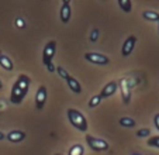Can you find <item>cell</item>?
Returning a JSON list of instances; mask_svg holds the SVG:
<instances>
[{
	"mask_svg": "<svg viewBox=\"0 0 159 155\" xmlns=\"http://www.w3.org/2000/svg\"><path fill=\"white\" fill-rule=\"evenodd\" d=\"M30 83L31 79L27 75H20L17 78V81L14 82L11 87V93H10V101L13 105H20L24 100V97L28 93V89H30Z\"/></svg>",
	"mask_w": 159,
	"mask_h": 155,
	"instance_id": "6da1fadb",
	"label": "cell"
},
{
	"mask_svg": "<svg viewBox=\"0 0 159 155\" xmlns=\"http://www.w3.org/2000/svg\"><path fill=\"white\" fill-rule=\"evenodd\" d=\"M66 113H68V119H69L70 124H72L76 130H79V131H82V133L87 131L89 124H87V120H86V117L83 116L82 111L76 110V109H68Z\"/></svg>",
	"mask_w": 159,
	"mask_h": 155,
	"instance_id": "7a4b0ae2",
	"label": "cell"
},
{
	"mask_svg": "<svg viewBox=\"0 0 159 155\" xmlns=\"http://www.w3.org/2000/svg\"><path fill=\"white\" fill-rule=\"evenodd\" d=\"M86 143H87V145L90 147L92 151H96V152L107 151V149L110 148V145H108V143L106 140L93 137V135H86Z\"/></svg>",
	"mask_w": 159,
	"mask_h": 155,
	"instance_id": "3957f363",
	"label": "cell"
},
{
	"mask_svg": "<svg viewBox=\"0 0 159 155\" xmlns=\"http://www.w3.org/2000/svg\"><path fill=\"white\" fill-rule=\"evenodd\" d=\"M55 52H57V41L51 40V41L47 42V45L44 47V51H42V63L45 66L52 63Z\"/></svg>",
	"mask_w": 159,
	"mask_h": 155,
	"instance_id": "277c9868",
	"label": "cell"
},
{
	"mask_svg": "<svg viewBox=\"0 0 159 155\" xmlns=\"http://www.w3.org/2000/svg\"><path fill=\"white\" fill-rule=\"evenodd\" d=\"M84 59L90 63H94V65H107V63H110L108 57L99 54V52H86L84 54Z\"/></svg>",
	"mask_w": 159,
	"mask_h": 155,
	"instance_id": "5b68a950",
	"label": "cell"
},
{
	"mask_svg": "<svg viewBox=\"0 0 159 155\" xmlns=\"http://www.w3.org/2000/svg\"><path fill=\"white\" fill-rule=\"evenodd\" d=\"M118 87L121 90V97H123L124 105H129V101H131V89H129L128 79L121 78L120 81H118Z\"/></svg>",
	"mask_w": 159,
	"mask_h": 155,
	"instance_id": "8992f818",
	"label": "cell"
},
{
	"mask_svg": "<svg viewBox=\"0 0 159 155\" xmlns=\"http://www.w3.org/2000/svg\"><path fill=\"white\" fill-rule=\"evenodd\" d=\"M72 17V9H70V0H63L61 4V10H59V18L61 23L68 24Z\"/></svg>",
	"mask_w": 159,
	"mask_h": 155,
	"instance_id": "52a82bcc",
	"label": "cell"
},
{
	"mask_svg": "<svg viewBox=\"0 0 159 155\" xmlns=\"http://www.w3.org/2000/svg\"><path fill=\"white\" fill-rule=\"evenodd\" d=\"M47 97H48V92H47V87L45 86H39L38 90H37L35 93V107L38 109V110H42L45 106V103H47Z\"/></svg>",
	"mask_w": 159,
	"mask_h": 155,
	"instance_id": "ba28073f",
	"label": "cell"
},
{
	"mask_svg": "<svg viewBox=\"0 0 159 155\" xmlns=\"http://www.w3.org/2000/svg\"><path fill=\"white\" fill-rule=\"evenodd\" d=\"M135 45H137V37L135 35L127 37L124 44H123V48H121V55H123V57H129L131 52L134 51Z\"/></svg>",
	"mask_w": 159,
	"mask_h": 155,
	"instance_id": "9c48e42d",
	"label": "cell"
},
{
	"mask_svg": "<svg viewBox=\"0 0 159 155\" xmlns=\"http://www.w3.org/2000/svg\"><path fill=\"white\" fill-rule=\"evenodd\" d=\"M117 90H118V83L116 81H110V82H107V83L103 86L102 92H100L99 95H100V97L102 99H107V97H110V96L114 95Z\"/></svg>",
	"mask_w": 159,
	"mask_h": 155,
	"instance_id": "30bf717a",
	"label": "cell"
},
{
	"mask_svg": "<svg viewBox=\"0 0 159 155\" xmlns=\"http://www.w3.org/2000/svg\"><path fill=\"white\" fill-rule=\"evenodd\" d=\"M25 133L21 131V130H13V131H10L9 134L6 135V138L10 141V143L13 144H17V143H21V141L25 140Z\"/></svg>",
	"mask_w": 159,
	"mask_h": 155,
	"instance_id": "8fae6325",
	"label": "cell"
},
{
	"mask_svg": "<svg viewBox=\"0 0 159 155\" xmlns=\"http://www.w3.org/2000/svg\"><path fill=\"white\" fill-rule=\"evenodd\" d=\"M65 81H66L68 87H69V90H72V92L76 93V95H80V93H82V86H80V82H79L78 79H75L73 76H70V75H69Z\"/></svg>",
	"mask_w": 159,
	"mask_h": 155,
	"instance_id": "7c38bea8",
	"label": "cell"
},
{
	"mask_svg": "<svg viewBox=\"0 0 159 155\" xmlns=\"http://www.w3.org/2000/svg\"><path fill=\"white\" fill-rule=\"evenodd\" d=\"M0 66H2L4 71H9V72L14 69V66H13V61L4 54L0 55Z\"/></svg>",
	"mask_w": 159,
	"mask_h": 155,
	"instance_id": "4fadbf2b",
	"label": "cell"
},
{
	"mask_svg": "<svg viewBox=\"0 0 159 155\" xmlns=\"http://www.w3.org/2000/svg\"><path fill=\"white\" fill-rule=\"evenodd\" d=\"M142 17L148 21H158L159 13L153 12V10H145V12H142Z\"/></svg>",
	"mask_w": 159,
	"mask_h": 155,
	"instance_id": "5bb4252c",
	"label": "cell"
},
{
	"mask_svg": "<svg viewBox=\"0 0 159 155\" xmlns=\"http://www.w3.org/2000/svg\"><path fill=\"white\" fill-rule=\"evenodd\" d=\"M120 125L121 127H127V128H132V127H135V120L134 119H131V117H121L120 119Z\"/></svg>",
	"mask_w": 159,
	"mask_h": 155,
	"instance_id": "9a60e30c",
	"label": "cell"
},
{
	"mask_svg": "<svg viewBox=\"0 0 159 155\" xmlns=\"http://www.w3.org/2000/svg\"><path fill=\"white\" fill-rule=\"evenodd\" d=\"M118 6L125 13H131V10H132V3L129 0H118Z\"/></svg>",
	"mask_w": 159,
	"mask_h": 155,
	"instance_id": "2e32d148",
	"label": "cell"
},
{
	"mask_svg": "<svg viewBox=\"0 0 159 155\" xmlns=\"http://www.w3.org/2000/svg\"><path fill=\"white\" fill-rule=\"evenodd\" d=\"M83 152H84L83 145H82V144H75L73 147H70L68 155H83Z\"/></svg>",
	"mask_w": 159,
	"mask_h": 155,
	"instance_id": "e0dca14e",
	"label": "cell"
},
{
	"mask_svg": "<svg viewBox=\"0 0 159 155\" xmlns=\"http://www.w3.org/2000/svg\"><path fill=\"white\" fill-rule=\"evenodd\" d=\"M102 100H103V99L100 97V95H96V96H93V97H90L87 106H89L90 109H94V107H97V106L102 103Z\"/></svg>",
	"mask_w": 159,
	"mask_h": 155,
	"instance_id": "ac0fdd59",
	"label": "cell"
},
{
	"mask_svg": "<svg viewBox=\"0 0 159 155\" xmlns=\"http://www.w3.org/2000/svg\"><path fill=\"white\" fill-rule=\"evenodd\" d=\"M147 144H148V147H153V148H159V135H153V137L148 138Z\"/></svg>",
	"mask_w": 159,
	"mask_h": 155,
	"instance_id": "d6986e66",
	"label": "cell"
},
{
	"mask_svg": "<svg viewBox=\"0 0 159 155\" xmlns=\"http://www.w3.org/2000/svg\"><path fill=\"white\" fill-rule=\"evenodd\" d=\"M149 134H151V130H149V128H141V130H138V131H137V137H138V138L148 137Z\"/></svg>",
	"mask_w": 159,
	"mask_h": 155,
	"instance_id": "ffe728a7",
	"label": "cell"
},
{
	"mask_svg": "<svg viewBox=\"0 0 159 155\" xmlns=\"http://www.w3.org/2000/svg\"><path fill=\"white\" fill-rule=\"evenodd\" d=\"M55 72H58V75H59L62 79H66V78L69 76V73L65 71V68H62V66H57L55 68Z\"/></svg>",
	"mask_w": 159,
	"mask_h": 155,
	"instance_id": "44dd1931",
	"label": "cell"
},
{
	"mask_svg": "<svg viewBox=\"0 0 159 155\" xmlns=\"http://www.w3.org/2000/svg\"><path fill=\"white\" fill-rule=\"evenodd\" d=\"M97 38H99V30L97 28H94L93 31H92V35H90V41H97Z\"/></svg>",
	"mask_w": 159,
	"mask_h": 155,
	"instance_id": "7402d4cb",
	"label": "cell"
},
{
	"mask_svg": "<svg viewBox=\"0 0 159 155\" xmlns=\"http://www.w3.org/2000/svg\"><path fill=\"white\" fill-rule=\"evenodd\" d=\"M153 124H155L156 130L159 131V113H156V114H155V117H153Z\"/></svg>",
	"mask_w": 159,
	"mask_h": 155,
	"instance_id": "603a6c76",
	"label": "cell"
},
{
	"mask_svg": "<svg viewBox=\"0 0 159 155\" xmlns=\"http://www.w3.org/2000/svg\"><path fill=\"white\" fill-rule=\"evenodd\" d=\"M17 27H20V28L25 27V23L23 21V18H17Z\"/></svg>",
	"mask_w": 159,
	"mask_h": 155,
	"instance_id": "cb8c5ba5",
	"label": "cell"
},
{
	"mask_svg": "<svg viewBox=\"0 0 159 155\" xmlns=\"http://www.w3.org/2000/svg\"><path fill=\"white\" fill-rule=\"evenodd\" d=\"M55 68H57V66H55L54 63H49V65H47V69H48L49 72H55Z\"/></svg>",
	"mask_w": 159,
	"mask_h": 155,
	"instance_id": "d4e9b609",
	"label": "cell"
},
{
	"mask_svg": "<svg viewBox=\"0 0 159 155\" xmlns=\"http://www.w3.org/2000/svg\"><path fill=\"white\" fill-rule=\"evenodd\" d=\"M4 138H6V135H4V134H3V133L0 131V141H2V140H4Z\"/></svg>",
	"mask_w": 159,
	"mask_h": 155,
	"instance_id": "484cf974",
	"label": "cell"
},
{
	"mask_svg": "<svg viewBox=\"0 0 159 155\" xmlns=\"http://www.w3.org/2000/svg\"><path fill=\"white\" fill-rule=\"evenodd\" d=\"M2 87H3V83H2V79H0V90H2Z\"/></svg>",
	"mask_w": 159,
	"mask_h": 155,
	"instance_id": "4316f807",
	"label": "cell"
},
{
	"mask_svg": "<svg viewBox=\"0 0 159 155\" xmlns=\"http://www.w3.org/2000/svg\"><path fill=\"white\" fill-rule=\"evenodd\" d=\"M158 33H159V18H158Z\"/></svg>",
	"mask_w": 159,
	"mask_h": 155,
	"instance_id": "83f0119b",
	"label": "cell"
},
{
	"mask_svg": "<svg viewBox=\"0 0 159 155\" xmlns=\"http://www.w3.org/2000/svg\"><path fill=\"white\" fill-rule=\"evenodd\" d=\"M132 155H139V154H137V152H134V154H132Z\"/></svg>",
	"mask_w": 159,
	"mask_h": 155,
	"instance_id": "f1b7e54d",
	"label": "cell"
},
{
	"mask_svg": "<svg viewBox=\"0 0 159 155\" xmlns=\"http://www.w3.org/2000/svg\"><path fill=\"white\" fill-rule=\"evenodd\" d=\"M55 155H62V154H55Z\"/></svg>",
	"mask_w": 159,
	"mask_h": 155,
	"instance_id": "f546056e",
	"label": "cell"
},
{
	"mask_svg": "<svg viewBox=\"0 0 159 155\" xmlns=\"http://www.w3.org/2000/svg\"><path fill=\"white\" fill-rule=\"evenodd\" d=\"M0 55H2V52H0Z\"/></svg>",
	"mask_w": 159,
	"mask_h": 155,
	"instance_id": "4dcf8cb0",
	"label": "cell"
}]
</instances>
